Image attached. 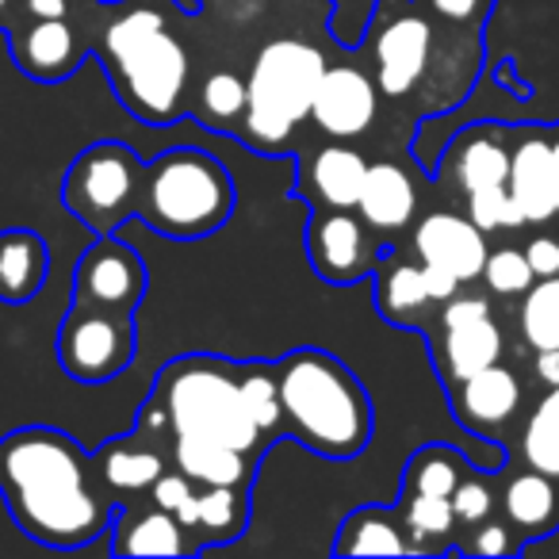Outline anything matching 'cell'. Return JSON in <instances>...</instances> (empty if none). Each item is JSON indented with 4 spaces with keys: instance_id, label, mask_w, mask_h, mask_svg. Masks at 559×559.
Returning a JSON list of instances; mask_svg holds the SVG:
<instances>
[{
    "instance_id": "cell-1",
    "label": "cell",
    "mask_w": 559,
    "mask_h": 559,
    "mask_svg": "<svg viewBox=\"0 0 559 559\" xmlns=\"http://www.w3.org/2000/svg\"><path fill=\"white\" fill-rule=\"evenodd\" d=\"M96 467L66 429L24 426L0 441V495L24 536L47 548H85L116 518Z\"/></svg>"
},
{
    "instance_id": "cell-2",
    "label": "cell",
    "mask_w": 559,
    "mask_h": 559,
    "mask_svg": "<svg viewBox=\"0 0 559 559\" xmlns=\"http://www.w3.org/2000/svg\"><path fill=\"white\" fill-rule=\"evenodd\" d=\"M288 441L326 460H353L368 449L376 426L365 383L326 349H292L276 360Z\"/></svg>"
},
{
    "instance_id": "cell-3",
    "label": "cell",
    "mask_w": 559,
    "mask_h": 559,
    "mask_svg": "<svg viewBox=\"0 0 559 559\" xmlns=\"http://www.w3.org/2000/svg\"><path fill=\"white\" fill-rule=\"evenodd\" d=\"M104 66L119 100L142 123H173L185 100L188 55L154 0H134L104 32Z\"/></svg>"
},
{
    "instance_id": "cell-4",
    "label": "cell",
    "mask_w": 559,
    "mask_h": 559,
    "mask_svg": "<svg viewBox=\"0 0 559 559\" xmlns=\"http://www.w3.org/2000/svg\"><path fill=\"white\" fill-rule=\"evenodd\" d=\"M150 399H157V406L165 411L173 437H207V441L234 444L249 456L269 449L246 411L234 360L203 357V353L169 360Z\"/></svg>"
},
{
    "instance_id": "cell-5",
    "label": "cell",
    "mask_w": 559,
    "mask_h": 559,
    "mask_svg": "<svg viewBox=\"0 0 559 559\" xmlns=\"http://www.w3.org/2000/svg\"><path fill=\"white\" fill-rule=\"evenodd\" d=\"M234 203V177L218 157L195 146H173L146 165L139 218L165 238L192 241L223 230Z\"/></svg>"
},
{
    "instance_id": "cell-6",
    "label": "cell",
    "mask_w": 559,
    "mask_h": 559,
    "mask_svg": "<svg viewBox=\"0 0 559 559\" xmlns=\"http://www.w3.org/2000/svg\"><path fill=\"white\" fill-rule=\"evenodd\" d=\"M322 73H326V58L311 43L272 39L269 47H261L246 81L249 142L253 146H280L304 119H311Z\"/></svg>"
},
{
    "instance_id": "cell-7",
    "label": "cell",
    "mask_w": 559,
    "mask_h": 559,
    "mask_svg": "<svg viewBox=\"0 0 559 559\" xmlns=\"http://www.w3.org/2000/svg\"><path fill=\"white\" fill-rule=\"evenodd\" d=\"M146 162L123 142H96L81 150L62 180V203L85 230L116 234L142 207Z\"/></svg>"
},
{
    "instance_id": "cell-8",
    "label": "cell",
    "mask_w": 559,
    "mask_h": 559,
    "mask_svg": "<svg viewBox=\"0 0 559 559\" xmlns=\"http://www.w3.org/2000/svg\"><path fill=\"white\" fill-rule=\"evenodd\" d=\"M139 349L134 314L104 311V307L70 304V314L58 330V365L78 383H108L127 372Z\"/></svg>"
},
{
    "instance_id": "cell-9",
    "label": "cell",
    "mask_w": 559,
    "mask_h": 559,
    "mask_svg": "<svg viewBox=\"0 0 559 559\" xmlns=\"http://www.w3.org/2000/svg\"><path fill=\"white\" fill-rule=\"evenodd\" d=\"M142 296H146V264L134 246L119 241L116 234H96L73 272V304L134 314Z\"/></svg>"
},
{
    "instance_id": "cell-10",
    "label": "cell",
    "mask_w": 559,
    "mask_h": 559,
    "mask_svg": "<svg viewBox=\"0 0 559 559\" xmlns=\"http://www.w3.org/2000/svg\"><path fill=\"white\" fill-rule=\"evenodd\" d=\"M444 391H449L452 418L460 421V429L475 433L479 441L502 444L513 421L525 418V383L502 360Z\"/></svg>"
},
{
    "instance_id": "cell-11",
    "label": "cell",
    "mask_w": 559,
    "mask_h": 559,
    "mask_svg": "<svg viewBox=\"0 0 559 559\" xmlns=\"http://www.w3.org/2000/svg\"><path fill=\"white\" fill-rule=\"evenodd\" d=\"M510 200L525 230L556 223V154H551V123L510 127Z\"/></svg>"
},
{
    "instance_id": "cell-12",
    "label": "cell",
    "mask_w": 559,
    "mask_h": 559,
    "mask_svg": "<svg viewBox=\"0 0 559 559\" xmlns=\"http://www.w3.org/2000/svg\"><path fill=\"white\" fill-rule=\"evenodd\" d=\"M365 226V218L349 215V211H314L311 226H307V257L326 284L349 288V284L365 280L368 272H376L380 249L372 246Z\"/></svg>"
},
{
    "instance_id": "cell-13",
    "label": "cell",
    "mask_w": 559,
    "mask_h": 559,
    "mask_svg": "<svg viewBox=\"0 0 559 559\" xmlns=\"http://www.w3.org/2000/svg\"><path fill=\"white\" fill-rule=\"evenodd\" d=\"M433 24L421 12L399 9L376 27V88L391 100H403L426 81L433 62Z\"/></svg>"
},
{
    "instance_id": "cell-14",
    "label": "cell",
    "mask_w": 559,
    "mask_h": 559,
    "mask_svg": "<svg viewBox=\"0 0 559 559\" xmlns=\"http://www.w3.org/2000/svg\"><path fill=\"white\" fill-rule=\"evenodd\" d=\"M490 234L479 230L467 215L460 211H429L418 226H414V253L421 264L444 269L456 276L460 284H475L483 276V264L490 253Z\"/></svg>"
},
{
    "instance_id": "cell-15",
    "label": "cell",
    "mask_w": 559,
    "mask_h": 559,
    "mask_svg": "<svg viewBox=\"0 0 559 559\" xmlns=\"http://www.w3.org/2000/svg\"><path fill=\"white\" fill-rule=\"evenodd\" d=\"M380 111V88L357 66H334L322 73L319 93L311 104V119L330 139H360L376 123Z\"/></svg>"
},
{
    "instance_id": "cell-16",
    "label": "cell",
    "mask_w": 559,
    "mask_h": 559,
    "mask_svg": "<svg viewBox=\"0 0 559 559\" xmlns=\"http://www.w3.org/2000/svg\"><path fill=\"white\" fill-rule=\"evenodd\" d=\"M444 177L460 195L506 188L510 177V127L502 123H472L444 150Z\"/></svg>"
},
{
    "instance_id": "cell-17",
    "label": "cell",
    "mask_w": 559,
    "mask_h": 559,
    "mask_svg": "<svg viewBox=\"0 0 559 559\" xmlns=\"http://www.w3.org/2000/svg\"><path fill=\"white\" fill-rule=\"evenodd\" d=\"M498 513L510 521L521 544L533 548L559 528V483L536 467L513 464V472L498 487Z\"/></svg>"
},
{
    "instance_id": "cell-18",
    "label": "cell",
    "mask_w": 559,
    "mask_h": 559,
    "mask_svg": "<svg viewBox=\"0 0 559 559\" xmlns=\"http://www.w3.org/2000/svg\"><path fill=\"white\" fill-rule=\"evenodd\" d=\"M111 556H195L200 544L188 540V528L162 506H116L111 518Z\"/></svg>"
},
{
    "instance_id": "cell-19",
    "label": "cell",
    "mask_w": 559,
    "mask_h": 559,
    "mask_svg": "<svg viewBox=\"0 0 559 559\" xmlns=\"http://www.w3.org/2000/svg\"><path fill=\"white\" fill-rule=\"evenodd\" d=\"M502 353H506V334L495 314L456 322V326H437V334H433V368L444 388H452V383L498 365Z\"/></svg>"
},
{
    "instance_id": "cell-20",
    "label": "cell",
    "mask_w": 559,
    "mask_h": 559,
    "mask_svg": "<svg viewBox=\"0 0 559 559\" xmlns=\"http://www.w3.org/2000/svg\"><path fill=\"white\" fill-rule=\"evenodd\" d=\"M368 162L353 146H322L319 154L307 162V173L299 169V185H307V200L314 203V211H357L360 188H365Z\"/></svg>"
},
{
    "instance_id": "cell-21",
    "label": "cell",
    "mask_w": 559,
    "mask_h": 559,
    "mask_svg": "<svg viewBox=\"0 0 559 559\" xmlns=\"http://www.w3.org/2000/svg\"><path fill=\"white\" fill-rule=\"evenodd\" d=\"M376 311L395 326L426 330L429 314L441 311L437 299L429 296L426 264L380 257V264H376Z\"/></svg>"
},
{
    "instance_id": "cell-22",
    "label": "cell",
    "mask_w": 559,
    "mask_h": 559,
    "mask_svg": "<svg viewBox=\"0 0 559 559\" xmlns=\"http://www.w3.org/2000/svg\"><path fill=\"white\" fill-rule=\"evenodd\" d=\"M357 215L368 223V230H406L418 215V188L406 177L403 165L372 162L360 188Z\"/></svg>"
},
{
    "instance_id": "cell-23",
    "label": "cell",
    "mask_w": 559,
    "mask_h": 559,
    "mask_svg": "<svg viewBox=\"0 0 559 559\" xmlns=\"http://www.w3.org/2000/svg\"><path fill=\"white\" fill-rule=\"evenodd\" d=\"M96 479L111 498L119 495H142L165 475V460L157 449H150V437H142V429L134 426L127 437L108 441L93 456Z\"/></svg>"
},
{
    "instance_id": "cell-24",
    "label": "cell",
    "mask_w": 559,
    "mask_h": 559,
    "mask_svg": "<svg viewBox=\"0 0 559 559\" xmlns=\"http://www.w3.org/2000/svg\"><path fill=\"white\" fill-rule=\"evenodd\" d=\"M50 272V249L43 234L27 226L0 230V304H32Z\"/></svg>"
},
{
    "instance_id": "cell-25",
    "label": "cell",
    "mask_w": 559,
    "mask_h": 559,
    "mask_svg": "<svg viewBox=\"0 0 559 559\" xmlns=\"http://www.w3.org/2000/svg\"><path fill=\"white\" fill-rule=\"evenodd\" d=\"M173 460L177 467L200 487H253L257 464L249 452L234 449L223 441H207V437H177L173 444Z\"/></svg>"
},
{
    "instance_id": "cell-26",
    "label": "cell",
    "mask_w": 559,
    "mask_h": 559,
    "mask_svg": "<svg viewBox=\"0 0 559 559\" xmlns=\"http://www.w3.org/2000/svg\"><path fill=\"white\" fill-rule=\"evenodd\" d=\"M411 536H406L403 513L395 506L368 502L357 506L342 521L334 540V556H411Z\"/></svg>"
},
{
    "instance_id": "cell-27",
    "label": "cell",
    "mask_w": 559,
    "mask_h": 559,
    "mask_svg": "<svg viewBox=\"0 0 559 559\" xmlns=\"http://www.w3.org/2000/svg\"><path fill=\"white\" fill-rule=\"evenodd\" d=\"M16 62L20 73L35 81H66L81 62L78 35L70 32L66 20H35V27L16 43Z\"/></svg>"
},
{
    "instance_id": "cell-28",
    "label": "cell",
    "mask_w": 559,
    "mask_h": 559,
    "mask_svg": "<svg viewBox=\"0 0 559 559\" xmlns=\"http://www.w3.org/2000/svg\"><path fill=\"white\" fill-rule=\"evenodd\" d=\"M518 464L536 467L559 483V383L544 388L518 426Z\"/></svg>"
},
{
    "instance_id": "cell-29",
    "label": "cell",
    "mask_w": 559,
    "mask_h": 559,
    "mask_svg": "<svg viewBox=\"0 0 559 559\" xmlns=\"http://www.w3.org/2000/svg\"><path fill=\"white\" fill-rule=\"evenodd\" d=\"M472 467H475L472 460L460 449H452V444H421V449L406 460L403 495L452 498V490L460 487V479H464Z\"/></svg>"
},
{
    "instance_id": "cell-30",
    "label": "cell",
    "mask_w": 559,
    "mask_h": 559,
    "mask_svg": "<svg viewBox=\"0 0 559 559\" xmlns=\"http://www.w3.org/2000/svg\"><path fill=\"white\" fill-rule=\"evenodd\" d=\"M403 513L406 536H411L414 556H433V551H449L456 548L452 536H456V513H452V498H437V495H403L399 502Z\"/></svg>"
},
{
    "instance_id": "cell-31",
    "label": "cell",
    "mask_w": 559,
    "mask_h": 559,
    "mask_svg": "<svg viewBox=\"0 0 559 559\" xmlns=\"http://www.w3.org/2000/svg\"><path fill=\"white\" fill-rule=\"evenodd\" d=\"M238 383H241V399H246L249 418L261 429L264 441L269 444L288 441V421H284V403H280L276 365H269V360H246V365H238Z\"/></svg>"
},
{
    "instance_id": "cell-32",
    "label": "cell",
    "mask_w": 559,
    "mask_h": 559,
    "mask_svg": "<svg viewBox=\"0 0 559 559\" xmlns=\"http://www.w3.org/2000/svg\"><path fill=\"white\" fill-rule=\"evenodd\" d=\"M249 525V490L241 487H200V521L195 540L200 548H218L246 533Z\"/></svg>"
},
{
    "instance_id": "cell-33",
    "label": "cell",
    "mask_w": 559,
    "mask_h": 559,
    "mask_svg": "<svg viewBox=\"0 0 559 559\" xmlns=\"http://www.w3.org/2000/svg\"><path fill=\"white\" fill-rule=\"evenodd\" d=\"M513 322L528 353L559 349V276L533 280V288L518 299Z\"/></svg>"
},
{
    "instance_id": "cell-34",
    "label": "cell",
    "mask_w": 559,
    "mask_h": 559,
    "mask_svg": "<svg viewBox=\"0 0 559 559\" xmlns=\"http://www.w3.org/2000/svg\"><path fill=\"white\" fill-rule=\"evenodd\" d=\"M483 284L495 299H521L528 288H533V264H528L525 249L518 246H498L487 253V264H483Z\"/></svg>"
},
{
    "instance_id": "cell-35",
    "label": "cell",
    "mask_w": 559,
    "mask_h": 559,
    "mask_svg": "<svg viewBox=\"0 0 559 559\" xmlns=\"http://www.w3.org/2000/svg\"><path fill=\"white\" fill-rule=\"evenodd\" d=\"M498 472H483V467H472V472L460 479V487L452 490V513H456V525L472 528L479 521L495 518L498 513Z\"/></svg>"
},
{
    "instance_id": "cell-36",
    "label": "cell",
    "mask_w": 559,
    "mask_h": 559,
    "mask_svg": "<svg viewBox=\"0 0 559 559\" xmlns=\"http://www.w3.org/2000/svg\"><path fill=\"white\" fill-rule=\"evenodd\" d=\"M246 108H249L246 81L230 70L211 73L207 85H203V116L218 127H230L234 119H246Z\"/></svg>"
},
{
    "instance_id": "cell-37",
    "label": "cell",
    "mask_w": 559,
    "mask_h": 559,
    "mask_svg": "<svg viewBox=\"0 0 559 559\" xmlns=\"http://www.w3.org/2000/svg\"><path fill=\"white\" fill-rule=\"evenodd\" d=\"M150 498H154L162 510H169L188 533L195 536V521H200V490L188 479L185 472H165L162 479L150 487Z\"/></svg>"
},
{
    "instance_id": "cell-38",
    "label": "cell",
    "mask_w": 559,
    "mask_h": 559,
    "mask_svg": "<svg viewBox=\"0 0 559 559\" xmlns=\"http://www.w3.org/2000/svg\"><path fill=\"white\" fill-rule=\"evenodd\" d=\"M460 551H467V556H518V551H525V544L510 528V521L495 513V518L472 525V536L460 544Z\"/></svg>"
},
{
    "instance_id": "cell-39",
    "label": "cell",
    "mask_w": 559,
    "mask_h": 559,
    "mask_svg": "<svg viewBox=\"0 0 559 559\" xmlns=\"http://www.w3.org/2000/svg\"><path fill=\"white\" fill-rule=\"evenodd\" d=\"M525 257L528 264H533V276L544 280V276H559V226H536L533 234H528L525 246Z\"/></svg>"
},
{
    "instance_id": "cell-40",
    "label": "cell",
    "mask_w": 559,
    "mask_h": 559,
    "mask_svg": "<svg viewBox=\"0 0 559 559\" xmlns=\"http://www.w3.org/2000/svg\"><path fill=\"white\" fill-rule=\"evenodd\" d=\"M429 9H433L437 20L452 27H464V32H479L487 24L490 9H495V0H426Z\"/></svg>"
},
{
    "instance_id": "cell-41",
    "label": "cell",
    "mask_w": 559,
    "mask_h": 559,
    "mask_svg": "<svg viewBox=\"0 0 559 559\" xmlns=\"http://www.w3.org/2000/svg\"><path fill=\"white\" fill-rule=\"evenodd\" d=\"M533 357V380L540 388H556L559 383V349H540V353H528Z\"/></svg>"
},
{
    "instance_id": "cell-42",
    "label": "cell",
    "mask_w": 559,
    "mask_h": 559,
    "mask_svg": "<svg viewBox=\"0 0 559 559\" xmlns=\"http://www.w3.org/2000/svg\"><path fill=\"white\" fill-rule=\"evenodd\" d=\"M35 20H66V0H24Z\"/></svg>"
},
{
    "instance_id": "cell-43",
    "label": "cell",
    "mask_w": 559,
    "mask_h": 559,
    "mask_svg": "<svg viewBox=\"0 0 559 559\" xmlns=\"http://www.w3.org/2000/svg\"><path fill=\"white\" fill-rule=\"evenodd\" d=\"M551 154H556V226H559V123H551Z\"/></svg>"
},
{
    "instance_id": "cell-44",
    "label": "cell",
    "mask_w": 559,
    "mask_h": 559,
    "mask_svg": "<svg viewBox=\"0 0 559 559\" xmlns=\"http://www.w3.org/2000/svg\"><path fill=\"white\" fill-rule=\"evenodd\" d=\"M4 9H9V0H0V16H4Z\"/></svg>"
}]
</instances>
